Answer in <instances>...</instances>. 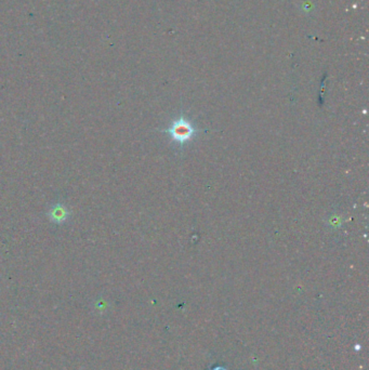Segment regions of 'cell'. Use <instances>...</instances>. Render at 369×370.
<instances>
[{
    "mask_svg": "<svg viewBox=\"0 0 369 370\" xmlns=\"http://www.w3.org/2000/svg\"><path fill=\"white\" fill-rule=\"evenodd\" d=\"M165 132H168L173 140L180 144H183L194 137L195 128L184 117H181L171 125L169 129L165 130Z\"/></svg>",
    "mask_w": 369,
    "mask_h": 370,
    "instance_id": "obj_1",
    "label": "cell"
}]
</instances>
